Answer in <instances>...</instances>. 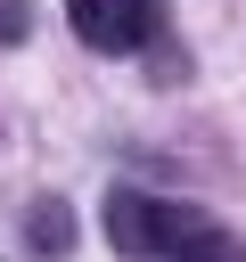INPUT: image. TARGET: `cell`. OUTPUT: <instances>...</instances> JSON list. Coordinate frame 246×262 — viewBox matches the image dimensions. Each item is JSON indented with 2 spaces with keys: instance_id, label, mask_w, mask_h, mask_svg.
Returning <instances> with one entry per match:
<instances>
[{
  "instance_id": "obj_1",
  "label": "cell",
  "mask_w": 246,
  "mask_h": 262,
  "mask_svg": "<svg viewBox=\"0 0 246 262\" xmlns=\"http://www.w3.org/2000/svg\"><path fill=\"white\" fill-rule=\"evenodd\" d=\"M205 213H189V205H172V196H148V188H115L107 196V237H115V254H131V262H172V246L197 229Z\"/></svg>"
},
{
  "instance_id": "obj_2",
  "label": "cell",
  "mask_w": 246,
  "mask_h": 262,
  "mask_svg": "<svg viewBox=\"0 0 246 262\" xmlns=\"http://www.w3.org/2000/svg\"><path fill=\"white\" fill-rule=\"evenodd\" d=\"M66 25H74L82 49L131 57V49L164 41V0H66Z\"/></svg>"
},
{
  "instance_id": "obj_3",
  "label": "cell",
  "mask_w": 246,
  "mask_h": 262,
  "mask_svg": "<svg viewBox=\"0 0 246 262\" xmlns=\"http://www.w3.org/2000/svg\"><path fill=\"white\" fill-rule=\"evenodd\" d=\"M25 246H33L41 262H66V254H74V205H66V196H33V205H25Z\"/></svg>"
},
{
  "instance_id": "obj_4",
  "label": "cell",
  "mask_w": 246,
  "mask_h": 262,
  "mask_svg": "<svg viewBox=\"0 0 246 262\" xmlns=\"http://www.w3.org/2000/svg\"><path fill=\"white\" fill-rule=\"evenodd\" d=\"M172 262H246V237H230L221 221H197V229L172 246Z\"/></svg>"
},
{
  "instance_id": "obj_5",
  "label": "cell",
  "mask_w": 246,
  "mask_h": 262,
  "mask_svg": "<svg viewBox=\"0 0 246 262\" xmlns=\"http://www.w3.org/2000/svg\"><path fill=\"white\" fill-rule=\"evenodd\" d=\"M25 25H33L25 0H0V41H25Z\"/></svg>"
}]
</instances>
